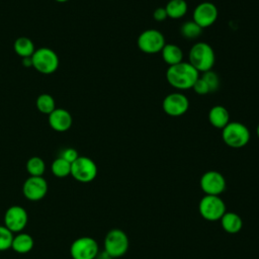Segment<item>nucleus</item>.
<instances>
[{"instance_id":"obj_1","label":"nucleus","mask_w":259,"mask_h":259,"mask_svg":"<svg viewBox=\"0 0 259 259\" xmlns=\"http://www.w3.org/2000/svg\"><path fill=\"white\" fill-rule=\"evenodd\" d=\"M198 77V72L188 62L183 61L176 65L169 66L166 71L168 83L178 90L192 88Z\"/></svg>"},{"instance_id":"obj_2","label":"nucleus","mask_w":259,"mask_h":259,"mask_svg":"<svg viewBox=\"0 0 259 259\" xmlns=\"http://www.w3.org/2000/svg\"><path fill=\"white\" fill-rule=\"evenodd\" d=\"M189 64L199 73L210 71L215 62V56L212 48L204 41L194 44L188 54Z\"/></svg>"},{"instance_id":"obj_3","label":"nucleus","mask_w":259,"mask_h":259,"mask_svg":"<svg viewBox=\"0 0 259 259\" xmlns=\"http://www.w3.org/2000/svg\"><path fill=\"white\" fill-rule=\"evenodd\" d=\"M222 131L223 141L231 148H243L250 141V132L248 127L241 122L230 121Z\"/></svg>"},{"instance_id":"obj_4","label":"nucleus","mask_w":259,"mask_h":259,"mask_svg":"<svg viewBox=\"0 0 259 259\" xmlns=\"http://www.w3.org/2000/svg\"><path fill=\"white\" fill-rule=\"evenodd\" d=\"M127 235L120 229L110 230L104 238V252L110 258L123 256L128 249Z\"/></svg>"},{"instance_id":"obj_5","label":"nucleus","mask_w":259,"mask_h":259,"mask_svg":"<svg viewBox=\"0 0 259 259\" xmlns=\"http://www.w3.org/2000/svg\"><path fill=\"white\" fill-rule=\"evenodd\" d=\"M32 67L41 74H52L59 68V57L50 48L36 49L31 56Z\"/></svg>"},{"instance_id":"obj_6","label":"nucleus","mask_w":259,"mask_h":259,"mask_svg":"<svg viewBox=\"0 0 259 259\" xmlns=\"http://www.w3.org/2000/svg\"><path fill=\"white\" fill-rule=\"evenodd\" d=\"M226 210V204L220 195L205 194L198 203L200 215L209 222L220 221Z\"/></svg>"},{"instance_id":"obj_7","label":"nucleus","mask_w":259,"mask_h":259,"mask_svg":"<svg viewBox=\"0 0 259 259\" xmlns=\"http://www.w3.org/2000/svg\"><path fill=\"white\" fill-rule=\"evenodd\" d=\"M97 166L95 162L86 156H79L71 164L72 177L82 183H88L97 176Z\"/></svg>"},{"instance_id":"obj_8","label":"nucleus","mask_w":259,"mask_h":259,"mask_svg":"<svg viewBox=\"0 0 259 259\" xmlns=\"http://www.w3.org/2000/svg\"><path fill=\"white\" fill-rule=\"evenodd\" d=\"M139 49L145 54H157L162 51L165 46V37L163 33L157 29L149 28L144 30L137 40Z\"/></svg>"},{"instance_id":"obj_9","label":"nucleus","mask_w":259,"mask_h":259,"mask_svg":"<svg viewBox=\"0 0 259 259\" xmlns=\"http://www.w3.org/2000/svg\"><path fill=\"white\" fill-rule=\"evenodd\" d=\"M99 247L95 239L84 236L73 241L70 247V254L73 259H95Z\"/></svg>"},{"instance_id":"obj_10","label":"nucleus","mask_w":259,"mask_h":259,"mask_svg":"<svg viewBox=\"0 0 259 259\" xmlns=\"http://www.w3.org/2000/svg\"><path fill=\"white\" fill-rule=\"evenodd\" d=\"M27 222V211L20 205H12L4 213V226L12 233H20L26 227Z\"/></svg>"},{"instance_id":"obj_11","label":"nucleus","mask_w":259,"mask_h":259,"mask_svg":"<svg viewBox=\"0 0 259 259\" xmlns=\"http://www.w3.org/2000/svg\"><path fill=\"white\" fill-rule=\"evenodd\" d=\"M199 183L202 191L208 195H220L225 191L227 186L224 175L214 170L204 172Z\"/></svg>"},{"instance_id":"obj_12","label":"nucleus","mask_w":259,"mask_h":259,"mask_svg":"<svg viewBox=\"0 0 259 259\" xmlns=\"http://www.w3.org/2000/svg\"><path fill=\"white\" fill-rule=\"evenodd\" d=\"M48 182L42 176H29L22 185V193L31 201L42 199L48 192Z\"/></svg>"},{"instance_id":"obj_13","label":"nucleus","mask_w":259,"mask_h":259,"mask_svg":"<svg viewBox=\"0 0 259 259\" xmlns=\"http://www.w3.org/2000/svg\"><path fill=\"white\" fill-rule=\"evenodd\" d=\"M219 12L217 6L211 2H201L193 10L192 20L198 24L202 29L212 25L217 18Z\"/></svg>"},{"instance_id":"obj_14","label":"nucleus","mask_w":259,"mask_h":259,"mask_svg":"<svg viewBox=\"0 0 259 259\" xmlns=\"http://www.w3.org/2000/svg\"><path fill=\"white\" fill-rule=\"evenodd\" d=\"M189 107L188 98L182 93H170L162 102V108L164 112L170 116H181Z\"/></svg>"},{"instance_id":"obj_15","label":"nucleus","mask_w":259,"mask_h":259,"mask_svg":"<svg viewBox=\"0 0 259 259\" xmlns=\"http://www.w3.org/2000/svg\"><path fill=\"white\" fill-rule=\"evenodd\" d=\"M50 126L59 133L68 131L73 124V117L71 113L65 108H56L49 114Z\"/></svg>"},{"instance_id":"obj_16","label":"nucleus","mask_w":259,"mask_h":259,"mask_svg":"<svg viewBox=\"0 0 259 259\" xmlns=\"http://www.w3.org/2000/svg\"><path fill=\"white\" fill-rule=\"evenodd\" d=\"M208 120L213 127L223 130L230 122V113L222 105H214L209 109Z\"/></svg>"},{"instance_id":"obj_17","label":"nucleus","mask_w":259,"mask_h":259,"mask_svg":"<svg viewBox=\"0 0 259 259\" xmlns=\"http://www.w3.org/2000/svg\"><path fill=\"white\" fill-rule=\"evenodd\" d=\"M220 221L224 231L229 234H236L240 232L243 227L241 217L233 211H226Z\"/></svg>"},{"instance_id":"obj_18","label":"nucleus","mask_w":259,"mask_h":259,"mask_svg":"<svg viewBox=\"0 0 259 259\" xmlns=\"http://www.w3.org/2000/svg\"><path fill=\"white\" fill-rule=\"evenodd\" d=\"M34 241L32 237L26 233H18L16 236H13L11 249L19 254H26L30 252L33 248Z\"/></svg>"},{"instance_id":"obj_19","label":"nucleus","mask_w":259,"mask_h":259,"mask_svg":"<svg viewBox=\"0 0 259 259\" xmlns=\"http://www.w3.org/2000/svg\"><path fill=\"white\" fill-rule=\"evenodd\" d=\"M161 54H162L163 61L169 66H173L178 63H181L183 59L182 50L177 45H174V44H165V46L161 51Z\"/></svg>"},{"instance_id":"obj_20","label":"nucleus","mask_w":259,"mask_h":259,"mask_svg":"<svg viewBox=\"0 0 259 259\" xmlns=\"http://www.w3.org/2000/svg\"><path fill=\"white\" fill-rule=\"evenodd\" d=\"M13 50L21 58H29L33 55L35 48L33 41L27 36H19L13 44Z\"/></svg>"},{"instance_id":"obj_21","label":"nucleus","mask_w":259,"mask_h":259,"mask_svg":"<svg viewBox=\"0 0 259 259\" xmlns=\"http://www.w3.org/2000/svg\"><path fill=\"white\" fill-rule=\"evenodd\" d=\"M187 3L185 0H169L165 6L168 17L178 19L183 17L187 12Z\"/></svg>"},{"instance_id":"obj_22","label":"nucleus","mask_w":259,"mask_h":259,"mask_svg":"<svg viewBox=\"0 0 259 259\" xmlns=\"http://www.w3.org/2000/svg\"><path fill=\"white\" fill-rule=\"evenodd\" d=\"M35 105L39 112L48 115L57 108L54 97L48 93H42L38 95L36 98Z\"/></svg>"},{"instance_id":"obj_23","label":"nucleus","mask_w":259,"mask_h":259,"mask_svg":"<svg viewBox=\"0 0 259 259\" xmlns=\"http://www.w3.org/2000/svg\"><path fill=\"white\" fill-rule=\"evenodd\" d=\"M52 173L58 178H64L71 175V163L59 157L55 159L51 165Z\"/></svg>"},{"instance_id":"obj_24","label":"nucleus","mask_w":259,"mask_h":259,"mask_svg":"<svg viewBox=\"0 0 259 259\" xmlns=\"http://www.w3.org/2000/svg\"><path fill=\"white\" fill-rule=\"evenodd\" d=\"M26 170L30 176H42L46 170L45 161L37 156L31 157L26 162Z\"/></svg>"},{"instance_id":"obj_25","label":"nucleus","mask_w":259,"mask_h":259,"mask_svg":"<svg viewBox=\"0 0 259 259\" xmlns=\"http://www.w3.org/2000/svg\"><path fill=\"white\" fill-rule=\"evenodd\" d=\"M180 32L183 35V37L187 39H194L201 34L202 28L198 24H196L193 20H191V21H186L181 25Z\"/></svg>"},{"instance_id":"obj_26","label":"nucleus","mask_w":259,"mask_h":259,"mask_svg":"<svg viewBox=\"0 0 259 259\" xmlns=\"http://www.w3.org/2000/svg\"><path fill=\"white\" fill-rule=\"evenodd\" d=\"M13 240V233L4 225L0 226V251H5L11 248Z\"/></svg>"},{"instance_id":"obj_27","label":"nucleus","mask_w":259,"mask_h":259,"mask_svg":"<svg viewBox=\"0 0 259 259\" xmlns=\"http://www.w3.org/2000/svg\"><path fill=\"white\" fill-rule=\"evenodd\" d=\"M201 78L205 81V83L207 84L208 88H209V91L210 92H215L218 89H219V86H220V79H219V76L217 73L212 72L211 70L210 71H207V72H204L203 75L201 76Z\"/></svg>"},{"instance_id":"obj_28","label":"nucleus","mask_w":259,"mask_h":259,"mask_svg":"<svg viewBox=\"0 0 259 259\" xmlns=\"http://www.w3.org/2000/svg\"><path fill=\"white\" fill-rule=\"evenodd\" d=\"M192 89L194 90V92L198 95H205L207 93H210L209 88L207 86V84L205 83V81L201 78L198 77V79L195 81V83L192 86Z\"/></svg>"},{"instance_id":"obj_29","label":"nucleus","mask_w":259,"mask_h":259,"mask_svg":"<svg viewBox=\"0 0 259 259\" xmlns=\"http://www.w3.org/2000/svg\"><path fill=\"white\" fill-rule=\"evenodd\" d=\"M60 157L72 164L79 157V154L74 148H66L62 151Z\"/></svg>"},{"instance_id":"obj_30","label":"nucleus","mask_w":259,"mask_h":259,"mask_svg":"<svg viewBox=\"0 0 259 259\" xmlns=\"http://www.w3.org/2000/svg\"><path fill=\"white\" fill-rule=\"evenodd\" d=\"M167 17H168V15H167V12L165 10V7H158L153 12V18L158 22L166 20Z\"/></svg>"},{"instance_id":"obj_31","label":"nucleus","mask_w":259,"mask_h":259,"mask_svg":"<svg viewBox=\"0 0 259 259\" xmlns=\"http://www.w3.org/2000/svg\"><path fill=\"white\" fill-rule=\"evenodd\" d=\"M22 65H23L24 67H27V68L32 67L31 57H29V58H22Z\"/></svg>"},{"instance_id":"obj_32","label":"nucleus","mask_w":259,"mask_h":259,"mask_svg":"<svg viewBox=\"0 0 259 259\" xmlns=\"http://www.w3.org/2000/svg\"><path fill=\"white\" fill-rule=\"evenodd\" d=\"M256 133H257V137L259 138V124L257 125V130H256Z\"/></svg>"},{"instance_id":"obj_33","label":"nucleus","mask_w":259,"mask_h":259,"mask_svg":"<svg viewBox=\"0 0 259 259\" xmlns=\"http://www.w3.org/2000/svg\"><path fill=\"white\" fill-rule=\"evenodd\" d=\"M55 1L60 2V3H63V2H67V1H69V0H55Z\"/></svg>"}]
</instances>
